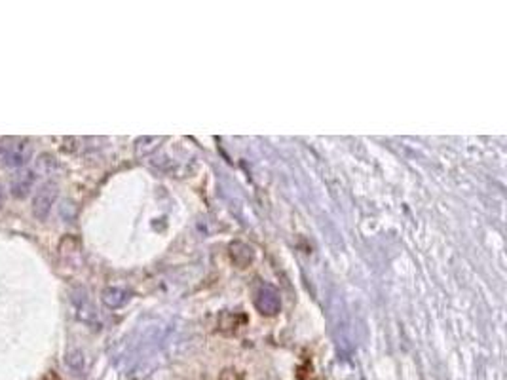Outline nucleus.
Instances as JSON below:
<instances>
[{"instance_id":"obj_4","label":"nucleus","mask_w":507,"mask_h":380,"mask_svg":"<svg viewBox=\"0 0 507 380\" xmlns=\"http://www.w3.org/2000/svg\"><path fill=\"white\" fill-rule=\"evenodd\" d=\"M103 301L107 306H110V308H118V306H122V304L126 303V293H124L122 289L112 287V289L105 291Z\"/></svg>"},{"instance_id":"obj_1","label":"nucleus","mask_w":507,"mask_h":380,"mask_svg":"<svg viewBox=\"0 0 507 380\" xmlns=\"http://www.w3.org/2000/svg\"><path fill=\"white\" fill-rule=\"evenodd\" d=\"M32 152H34L32 141L25 137H12L0 143V160L10 169L25 168L32 160Z\"/></svg>"},{"instance_id":"obj_7","label":"nucleus","mask_w":507,"mask_h":380,"mask_svg":"<svg viewBox=\"0 0 507 380\" xmlns=\"http://www.w3.org/2000/svg\"><path fill=\"white\" fill-rule=\"evenodd\" d=\"M2 202H4V192H2V187H0V206H2Z\"/></svg>"},{"instance_id":"obj_3","label":"nucleus","mask_w":507,"mask_h":380,"mask_svg":"<svg viewBox=\"0 0 507 380\" xmlns=\"http://www.w3.org/2000/svg\"><path fill=\"white\" fill-rule=\"evenodd\" d=\"M37 179H39V173L34 169H25V171L15 175L12 181V187H10L13 198H20V200L27 198L37 185Z\"/></svg>"},{"instance_id":"obj_6","label":"nucleus","mask_w":507,"mask_h":380,"mask_svg":"<svg viewBox=\"0 0 507 380\" xmlns=\"http://www.w3.org/2000/svg\"><path fill=\"white\" fill-rule=\"evenodd\" d=\"M67 363H69V365H71V367L74 369V371H77V367L78 369L82 367V355H80V354H69V355H67Z\"/></svg>"},{"instance_id":"obj_5","label":"nucleus","mask_w":507,"mask_h":380,"mask_svg":"<svg viewBox=\"0 0 507 380\" xmlns=\"http://www.w3.org/2000/svg\"><path fill=\"white\" fill-rule=\"evenodd\" d=\"M53 168H55V160H53V156L50 155H40L39 160L34 162V171L37 173H42V175H48L52 173Z\"/></svg>"},{"instance_id":"obj_2","label":"nucleus","mask_w":507,"mask_h":380,"mask_svg":"<svg viewBox=\"0 0 507 380\" xmlns=\"http://www.w3.org/2000/svg\"><path fill=\"white\" fill-rule=\"evenodd\" d=\"M59 188L53 181H48L44 185H40L39 190L34 192L32 196V215L37 217L39 221H46L50 217L53 206H55V200H58Z\"/></svg>"}]
</instances>
